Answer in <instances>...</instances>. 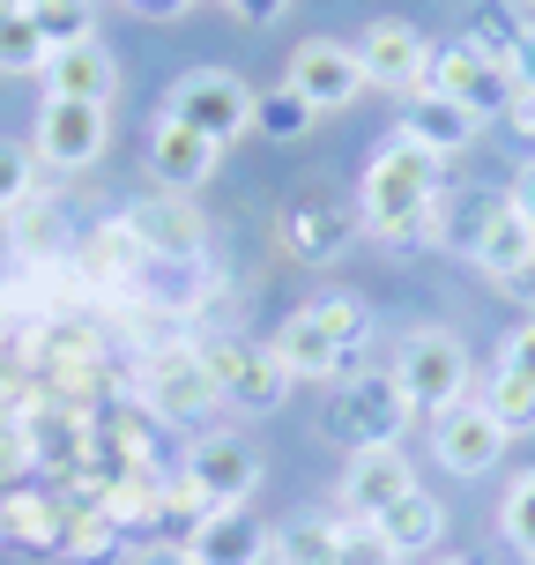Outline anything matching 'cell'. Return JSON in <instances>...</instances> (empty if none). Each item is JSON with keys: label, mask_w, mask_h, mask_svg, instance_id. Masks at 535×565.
Returning <instances> with one entry per match:
<instances>
[{"label": "cell", "mask_w": 535, "mask_h": 565, "mask_svg": "<svg viewBox=\"0 0 535 565\" xmlns=\"http://www.w3.org/2000/svg\"><path fill=\"white\" fill-rule=\"evenodd\" d=\"M282 254L290 260H306V268H320V260H342L350 254V238H357V209H342V201H328V194H306V201H290L282 209Z\"/></svg>", "instance_id": "obj_16"}, {"label": "cell", "mask_w": 535, "mask_h": 565, "mask_svg": "<svg viewBox=\"0 0 535 565\" xmlns=\"http://www.w3.org/2000/svg\"><path fill=\"white\" fill-rule=\"evenodd\" d=\"M194 565H276V529L254 507H216L186 529Z\"/></svg>", "instance_id": "obj_15"}, {"label": "cell", "mask_w": 535, "mask_h": 565, "mask_svg": "<svg viewBox=\"0 0 535 565\" xmlns=\"http://www.w3.org/2000/svg\"><path fill=\"white\" fill-rule=\"evenodd\" d=\"M201 358H208V372H216V387H224V402L238 409V417H276L282 402H290V387H298L268 342L224 335V342H208Z\"/></svg>", "instance_id": "obj_7"}, {"label": "cell", "mask_w": 535, "mask_h": 565, "mask_svg": "<svg viewBox=\"0 0 535 565\" xmlns=\"http://www.w3.org/2000/svg\"><path fill=\"white\" fill-rule=\"evenodd\" d=\"M179 477L194 483L208 507H246L260 491V447L238 439V431H201L194 447H186V469Z\"/></svg>", "instance_id": "obj_9"}, {"label": "cell", "mask_w": 535, "mask_h": 565, "mask_svg": "<svg viewBox=\"0 0 535 565\" xmlns=\"http://www.w3.org/2000/svg\"><path fill=\"white\" fill-rule=\"evenodd\" d=\"M528 320H535V306H528Z\"/></svg>", "instance_id": "obj_47"}, {"label": "cell", "mask_w": 535, "mask_h": 565, "mask_svg": "<svg viewBox=\"0 0 535 565\" xmlns=\"http://www.w3.org/2000/svg\"><path fill=\"white\" fill-rule=\"evenodd\" d=\"M521 38H528V23H513V0H483L477 15H469V38L461 45H477L491 67H513L521 60Z\"/></svg>", "instance_id": "obj_26"}, {"label": "cell", "mask_w": 535, "mask_h": 565, "mask_svg": "<svg viewBox=\"0 0 535 565\" xmlns=\"http://www.w3.org/2000/svg\"><path fill=\"white\" fill-rule=\"evenodd\" d=\"M365 342H372V320L357 298H312V306H298L282 320V335L268 350L282 358L290 380H350Z\"/></svg>", "instance_id": "obj_2"}, {"label": "cell", "mask_w": 535, "mask_h": 565, "mask_svg": "<svg viewBox=\"0 0 535 565\" xmlns=\"http://www.w3.org/2000/svg\"><path fill=\"white\" fill-rule=\"evenodd\" d=\"M357 67H365V89H395V97H417L424 75H431V45H424L417 23L402 15H379L357 38Z\"/></svg>", "instance_id": "obj_11"}, {"label": "cell", "mask_w": 535, "mask_h": 565, "mask_svg": "<svg viewBox=\"0 0 535 565\" xmlns=\"http://www.w3.org/2000/svg\"><path fill=\"white\" fill-rule=\"evenodd\" d=\"M119 8H135L141 23H179V15H186L194 0H119Z\"/></svg>", "instance_id": "obj_38"}, {"label": "cell", "mask_w": 535, "mask_h": 565, "mask_svg": "<svg viewBox=\"0 0 535 565\" xmlns=\"http://www.w3.org/2000/svg\"><path fill=\"white\" fill-rule=\"evenodd\" d=\"M282 8H290V0H231V15H238L246 30H268V23H282Z\"/></svg>", "instance_id": "obj_36"}, {"label": "cell", "mask_w": 535, "mask_h": 565, "mask_svg": "<svg viewBox=\"0 0 535 565\" xmlns=\"http://www.w3.org/2000/svg\"><path fill=\"white\" fill-rule=\"evenodd\" d=\"M127 224H135V238H141V254H149V260H201V246H208V224H201V209L186 194L135 201Z\"/></svg>", "instance_id": "obj_18"}, {"label": "cell", "mask_w": 535, "mask_h": 565, "mask_svg": "<svg viewBox=\"0 0 535 565\" xmlns=\"http://www.w3.org/2000/svg\"><path fill=\"white\" fill-rule=\"evenodd\" d=\"M23 201H38V157L15 149V141H0V216H15Z\"/></svg>", "instance_id": "obj_33"}, {"label": "cell", "mask_w": 535, "mask_h": 565, "mask_svg": "<svg viewBox=\"0 0 535 565\" xmlns=\"http://www.w3.org/2000/svg\"><path fill=\"white\" fill-rule=\"evenodd\" d=\"M506 127H513V135H528V141H535V89H513V105H506Z\"/></svg>", "instance_id": "obj_39"}, {"label": "cell", "mask_w": 535, "mask_h": 565, "mask_svg": "<svg viewBox=\"0 0 535 565\" xmlns=\"http://www.w3.org/2000/svg\"><path fill=\"white\" fill-rule=\"evenodd\" d=\"M335 513H306V521L276 529V565H335Z\"/></svg>", "instance_id": "obj_29"}, {"label": "cell", "mask_w": 535, "mask_h": 565, "mask_svg": "<svg viewBox=\"0 0 535 565\" xmlns=\"http://www.w3.org/2000/svg\"><path fill=\"white\" fill-rule=\"evenodd\" d=\"M431 454H439L447 477H483V469H499V454H506V424L469 395V402H453V409L431 417Z\"/></svg>", "instance_id": "obj_12"}, {"label": "cell", "mask_w": 535, "mask_h": 565, "mask_svg": "<svg viewBox=\"0 0 535 565\" xmlns=\"http://www.w3.org/2000/svg\"><path fill=\"white\" fill-rule=\"evenodd\" d=\"M469 260H477V268H483L491 282H506L513 268H528V260H535V224H528V216H513L506 194H499V209H491L483 238L469 246Z\"/></svg>", "instance_id": "obj_23"}, {"label": "cell", "mask_w": 535, "mask_h": 565, "mask_svg": "<svg viewBox=\"0 0 535 565\" xmlns=\"http://www.w3.org/2000/svg\"><path fill=\"white\" fill-rule=\"evenodd\" d=\"M513 8H535V0H513Z\"/></svg>", "instance_id": "obj_45"}, {"label": "cell", "mask_w": 535, "mask_h": 565, "mask_svg": "<svg viewBox=\"0 0 535 565\" xmlns=\"http://www.w3.org/2000/svg\"><path fill=\"white\" fill-rule=\"evenodd\" d=\"M15 246H23V254H53L60 246V209L53 201H45V209H38V201L15 209Z\"/></svg>", "instance_id": "obj_34"}, {"label": "cell", "mask_w": 535, "mask_h": 565, "mask_svg": "<svg viewBox=\"0 0 535 565\" xmlns=\"http://www.w3.org/2000/svg\"><path fill=\"white\" fill-rule=\"evenodd\" d=\"M499 536L535 565V469H521V477L506 483V499H499Z\"/></svg>", "instance_id": "obj_32"}, {"label": "cell", "mask_w": 535, "mask_h": 565, "mask_svg": "<svg viewBox=\"0 0 535 565\" xmlns=\"http://www.w3.org/2000/svg\"><path fill=\"white\" fill-rule=\"evenodd\" d=\"M23 15L38 23V38H45V53H67V45H83V38H97V8L89 0H23Z\"/></svg>", "instance_id": "obj_28"}, {"label": "cell", "mask_w": 535, "mask_h": 565, "mask_svg": "<svg viewBox=\"0 0 535 565\" xmlns=\"http://www.w3.org/2000/svg\"><path fill=\"white\" fill-rule=\"evenodd\" d=\"M23 431H30V461L45 477H83L89 469V447H97V424L89 409H67V402H30L23 409Z\"/></svg>", "instance_id": "obj_14"}, {"label": "cell", "mask_w": 535, "mask_h": 565, "mask_svg": "<svg viewBox=\"0 0 535 565\" xmlns=\"http://www.w3.org/2000/svg\"><path fill=\"white\" fill-rule=\"evenodd\" d=\"M45 97H75V105H105L113 113L119 97V60L105 38H83V45H67V53L45 60Z\"/></svg>", "instance_id": "obj_20"}, {"label": "cell", "mask_w": 535, "mask_h": 565, "mask_svg": "<svg viewBox=\"0 0 535 565\" xmlns=\"http://www.w3.org/2000/svg\"><path fill=\"white\" fill-rule=\"evenodd\" d=\"M135 565H194V551L186 543H149V551H135Z\"/></svg>", "instance_id": "obj_40"}, {"label": "cell", "mask_w": 535, "mask_h": 565, "mask_svg": "<svg viewBox=\"0 0 535 565\" xmlns=\"http://www.w3.org/2000/svg\"><path fill=\"white\" fill-rule=\"evenodd\" d=\"M141 268H149V254H141V238L127 216H113V224H97L89 231V276H105V282H135Z\"/></svg>", "instance_id": "obj_25"}, {"label": "cell", "mask_w": 535, "mask_h": 565, "mask_svg": "<svg viewBox=\"0 0 535 565\" xmlns=\"http://www.w3.org/2000/svg\"><path fill=\"white\" fill-rule=\"evenodd\" d=\"M216 8H231V0H216Z\"/></svg>", "instance_id": "obj_46"}, {"label": "cell", "mask_w": 535, "mask_h": 565, "mask_svg": "<svg viewBox=\"0 0 535 565\" xmlns=\"http://www.w3.org/2000/svg\"><path fill=\"white\" fill-rule=\"evenodd\" d=\"M105 149H113V113H105V105H75V97H45V105H38L30 157L45 171H89Z\"/></svg>", "instance_id": "obj_8"}, {"label": "cell", "mask_w": 535, "mask_h": 565, "mask_svg": "<svg viewBox=\"0 0 535 565\" xmlns=\"http://www.w3.org/2000/svg\"><path fill=\"white\" fill-rule=\"evenodd\" d=\"M506 209H513V216H528V224H535V157H528V164H521V171H513V186H506Z\"/></svg>", "instance_id": "obj_37"}, {"label": "cell", "mask_w": 535, "mask_h": 565, "mask_svg": "<svg viewBox=\"0 0 535 565\" xmlns=\"http://www.w3.org/2000/svg\"><path fill=\"white\" fill-rule=\"evenodd\" d=\"M372 536L387 543L395 558H424L431 543L447 536V507H439L431 491H409V499H395V507H387L379 521H372Z\"/></svg>", "instance_id": "obj_22"}, {"label": "cell", "mask_w": 535, "mask_h": 565, "mask_svg": "<svg viewBox=\"0 0 535 565\" xmlns=\"http://www.w3.org/2000/svg\"><path fill=\"white\" fill-rule=\"evenodd\" d=\"M513 83H521V89H535V30L521 38V60H513Z\"/></svg>", "instance_id": "obj_42"}, {"label": "cell", "mask_w": 535, "mask_h": 565, "mask_svg": "<svg viewBox=\"0 0 535 565\" xmlns=\"http://www.w3.org/2000/svg\"><path fill=\"white\" fill-rule=\"evenodd\" d=\"M282 83L298 89L312 113H342V105H357V97H365V67H357V45L306 38V45L290 53V75H282Z\"/></svg>", "instance_id": "obj_13"}, {"label": "cell", "mask_w": 535, "mask_h": 565, "mask_svg": "<svg viewBox=\"0 0 535 565\" xmlns=\"http://www.w3.org/2000/svg\"><path fill=\"white\" fill-rule=\"evenodd\" d=\"M141 402H149V417H164V424H208L224 409V387H216V372H208L201 350L171 342V350H157L141 365Z\"/></svg>", "instance_id": "obj_6"}, {"label": "cell", "mask_w": 535, "mask_h": 565, "mask_svg": "<svg viewBox=\"0 0 535 565\" xmlns=\"http://www.w3.org/2000/svg\"><path fill=\"white\" fill-rule=\"evenodd\" d=\"M395 380L417 417H439V409L477 395V365H469L461 335H447V328H409L395 350Z\"/></svg>", "instance_id": "obj_3"}, {"label": "cell", "mask_w": 535, "mask_h": 565, "mask_svg": "<svg viewBox=\"0 0 535 565\" xmlns=\"http://www.w3.org/2000/svg\"><path fill=\"white\" fill-rule=\"evenodd\" d=\"M417 417L409 395H402L395 372H365V380H335V395H328V431H335L342 447H395L402 424Z\"/></svg>", "instance_id": "obj_5"}, {"label": "cell", "mask_w": 535, "mask_h": 565, "mask_svg": "<svg viewBox=\"0 0 535 565\" xmlns=\"http://www.w3.org/2000/svg\"><path fill=\"white\" fill-rule=\"evenodd\" d=\"M431 565H477V558H431Z\"/></svg>", "instance_id": "obj_43"}, {"label": "cell", "mask_w": 535, "mask_h": 565, "mask_svg": "<svg viewBox=\"0 0 535 565\" xmlns=\"http://www.w3.org/2000/svg\"><path fill=\"white\" fill-rule=\"evenodd\" d=\"M164 119H179L201 141L231 149L238 135H254V89H246V75H231V67H186L164 97Z\"/></svg>", "instance_id": "obj_4"}, {"label": "cell", "mask_w": 535, "mask_h": 565, "mask_svg": "<svg viewBox=\"0 0 535 565\" xmlns=\"http://www.w3.org/2000/svg\"><path fill=\"white\" fill-rule=\"evenodd\" d=\"M0 8H23V0H0Z\"/></svg>", "instance_id": "obj_44"}, {"label": "cell", "mask_w": 535, "mask_h": 565, "mask_svg": "<svg viewBox=\"0 0 535 565\" xmlns=\"http://www.w3.org/2000/svg\"><path fill=\"white\" fill-rule=\"evenodd\" d=\"M499 290H506L513 306H535V260H528V268H513V276L499 282Z\"/></svg>", "instance_id": "obj_41"}, {"label": "cell", "mask_w": 535, "mask_h": 565, "mask_svg": "<svg viewBox=\"0 0 535 565\" xmlns=\"http://www.w3.org/2000/svg\"><path fill=\"white\" fill-rule=\"evenodd\" d=\"M0 536L8 543H30V551H60V499L45 491H0Z\"/></svg>", "instance_id": "obj_24"}, {"label": "cell", "mask_w": 535, "mask_h": 565, "mask_svg": "<svg viewBox=\"0 0 535 565\" xmlns=\"http://www.w3.org/2000/svg\"><path fill=\"white\" fill-rule=\"evenodd\" d=\"M477 402H483V409H491L499 424H506V439H513V431H535V380H513V372H491Z\"/></svg>", "instance_id": "obj_31"}, {"label": "cell", "mask_w": 535, "mask_h": 565, "mask_svg": "<svg viewBox=\"0 0 535 565\" xmlns=\"http://www.w3.org/2000/svg\"><path fill=\"white\" fill-rule=\"evenodd\" d=\"M312 119H320V113H312L290 83H276V89H260V97H254V135L260 141H306Z\"/></svg>", "instance_id": "obj_27"}, {"label": "cell", "mask_w": 535, "mask_h": 565, "mask_svg": "<svg viewBox=\"0 0 535 565\" xmlns=\"http://www.w3.org/2000/svg\"><path fill=\"white\" fill-rule=\"evenodd\" d=\"M447 194L439 186V157L424 149V141H409L395 127V135L379 141V157L365 164V186H357V224L372 231V238H424V224H431V201Z\"/></svg>", "instance_id": "obj_1"}, {"label": "cell", "mask_w": 535, "mask_h": 565, "mask_svg": "<svg viewBox=\"0 0 535 565\" xmlns=\"http://www.w3.org/2000/svg\"><path fill=\"white\" fill-rule=\"evenodd\" d=\"M409 491H417V469H409L402 447H357L350 469H342V513H357V521H379Z\"/></svg>", "instance_id": "obj_17"}, {"label": "cell", "mask_w": 535, "mask_h": 565, "mask_svg": "<svg viewBox=\"0 0 535 565\" xmlns=\"http://www.w3.org/2000/svg\"><path fill=\"white\" fill-rule=\"evenodd\" d=\"M424 89L453 97L461 113H477V119H506V105H513L521 83H513V67H491L477 45H431V75H424Z\"/></svg>", "instance_id": "obj_10"}, {"label": "cell", "mask_w": 535, "mask_h": 565, "mask_svg": "<svg viewBox=\"0 0 535 565\" xmlns=\"http://www.w3.org/2000/svg\"><path fill=\"white\" fill-rule=\"evenodd\" d=\"M216 141H201L194 127H179V119L157 113V127H149V179L164 186V194H194V186H208V171H216Z\"/></svg>", "instance_id": "obj_19"}, {"label": "cell", "mask_w": 535, "mask_h": 565, "mask_svg": "<svg viewBox=\"0 0 535 565\" xmlns=\"http://www.w3.org/2000/svg\"><path fill=\"white\" fill-rule=\"evenodd\" d=\"M402 135L424 141V149L447 164V157H461V149L483 135V119H477V113H461L453 97H439V89H417V97H409V113H402Z\"/></svg>", "instance_id": "obj_21"}, {"label": "cell", "mask_w": 535, "mask_h": 565, "mask_svg": "<svg viewBox=\"0 0 535 565\" xmlns=\"http://www.w3.org/2000/svg\"><path fill=\"white\" fill-rule=\"evenodd\" d=\"M45 38L23 8H0V75H45Z\"/></svg>", "instance_id": "obj_30"}, {"label": "cell", "mask_w": 535, "mask_h": 565, "mask_svg": "<svg viewBox=\"0 0 535 565\" xmlns=\"http://www.w3.org/2000/svg\"><path fill=\"white\" fill-rule=\"evenodd\" d=\"M499 372H513V380H535V320H521V328L499 342Z\"/></svg>", "instance_id": "obj_35"}]
</instances>
